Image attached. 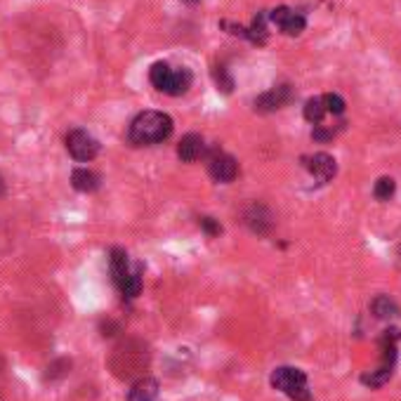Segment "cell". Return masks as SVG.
Here are the masks:
<instances>
[{"label":"cell","instance_id":"obj_23","mask_svg":"<svg viewBox=\"0 0 401 401\" xmlns=\"http://www.w3.org/2000/svg\"><path fill=\"white\" fill-rule=\"evenodd\" d=\"M198 225L205 229V234H208V236H217V234L222 232V227L217 225V222L213 220V217H200V222H198Z\"/></svg>","mask_w":401,"mask_h":401},{"label":"cell","instance_id":"obj_25","mask_svg":"<svg viewBox=\"0 0 401 401\" xmlns=\"http://www.w3.org/2000/svg\"><path fill=\"white\" fill-rule=\"evenodd\" d=\"M0 369H3V359H0Z\"/></svg>","mask_w":401,"mask_h":401},{"label":"cell","instance_id":"obj_4","mask_svg":"<svg viewBox=\"0 0 401 401\" xmlns=\"http://www.w3.org/2000/svg\"><path fill=\"white\" fill-rule=\"evenodd\" d=\"M269 380H272L274 389H279L281 394H286V397H290L293 401H312L307 389V375L300 369L281 366V369L274 371Z\"/></svg>","mask_w":401,"mask_h":401},{"label":"cell","instance_id":"obj_3","mask_svg":"<svg viewBox=\"0 0 401 401\" xmlns=\"http://www.w3.org/2000/svg\"><path fill=\"white\" fill-rule=\"evenodd\" d=\"M149 80L160 93L180 97L192 88V71L189 68H173L165 62H156L149 68Z\"/></svg>","mask_w":401,"mask_h":401},{"label":"cell","instance_id":"obj_1","mask_svg":"<svg viewBox=\"0 0 401 401\" xmlns=\"http://www.w3.org/2000/svg\"><path fill=\"white\" fill-rule=\"evenodd\" d=\"M149 361H151V354H149V347L142 340H123L120 345L113 347L111 359H109V366H111L113 375L120 377V380H140L144 377Z\"/></svg>","mask_w":401,"mask_h":401},{"label":"cell","instance_id":"obj_22","mask_svg":"<svg viewBox=\"0 0 401 401\" xmlns=\"http://www.w3.org/2000/svg\"><path fill=\"white\" fill-rule=\"evenodd\" d=\"M213 76H215V83L220 85L222 93H232L234 80H232V76H229V73H227V68H225V66H215Z\"/></svg>","mask_w":401,"mask_h":401},{"label":"cell","instance_id":"obj_11","mask_svg":"<svg viewBox=\"0 0 401 401\" xmlns=\"http://www.w3.org/2000/svg\"><path fill=\"white\" fill-rule=\"evenodd\" d=\"M158 397V382L153 377H140L133 389L128 392V401H156Z\"/></svg>","mask_w":401,"mask_h":401},{"label":"cell","instance_id":"obj_6","mask_svg":"<svg viewBox=\"0 0 401 401\" xmlns=\"http://www.w3.org/2000/svg\"><path fill=\"white\" fill-rule=\"evenodd\" d=\"M208 173L215 182H222V185H229V182L236 180L239 175V163L234 156L215 149L213 153L208 156Z\"/></svg>","mask_w":401,"mask_h":401},{"label":"cell","instance_id":"obj_10","mask_svg":"<svg viewBox=\"0 0 401 401\" xmlns=\"http://www.w3.org/2000/svg\"><path fill=\"white\" fill-rule=\"evenodd\" d=\"M203 153H205V142H203V137L196 133L185 135L180 140V144H177V156L185 160V163H194V160H198Z\"/></svg>","mask_w":401,"mask_h":401},{"label":"cell","instance_id":"obj_5","mask_svg":"<svg viewBox=\"0 0 401 401\" xmlns=\"http://www.w3.org/2000/svg\"><path fill=\"white\" fill-rule=\"evenodd\" d=\"M66 149L78 163H88V160H93L100 153V142L88 130L76 128L66 135Z\"/></svg>","mask_w":401,"mask_h":401},{"label":"cell","instance_id":"obj_7","mask_svg":"<svg viewBox=\"0 0 401 401\" xmlns=\"http://www.w3.org/2000/svg\"><path fill=\"white\" fill-rule=\"evenodd\" d=\"M269 21L277 24L281 31L286 33V36H300V33L305 31V26H307L305 17H302L300 12H295V10H290V8L272 10V12H269Z\"/></svg>","mask_w":401,"mask_h":401},{"label":"cell","instance_id":"obj_12","mask_svg":"<svg viewBox=\"0 0 401 401\" xmlns=\"http://www.w3.org/2000/svg\"><path fill=\"white\" fill-rule=\"evenodd\" d=\"M111 277H113V283L120 286L125 279L130 277V260H128V255H125V250H120V248H113L111 250Z\"/></svg>","mask_w":401,"mask_h":401},{"label":"cell","instance_id":"obj_16","mask_svg":"<svg viewBox=\"0 0 401 401\" xmlns=\"http://www.w3.org/2000/svg\"><path fill=\"white\" fill-rule=\"evenodd\" d=\"M267 19H269V15L262 12L253 19L250 28H245V38H248L250 43H257V45L267 43Z\"/></svg>","mask_w":401,"mask_h":401},{"label":"cell","instance_id":"obj_15","mask_svg":"<svg viewBox=\"0 0 401 401\" xmlns=\"http://www.w3.org/2000/svg\"><path fill=\"white\" fill-rule=\"evenodd\" d=\"M371 309H373V314L377 319H397L399 317V305L394 300H389L387 295H377L373 300V305H371Z\"/></svg>","mask_w":401,"mask_h":401},{"label":"cell","instance_id":"obj_21","mask_svg":"<svg viewBox=\"0 0 401 401\" xmlns=\"http://www.w3.org/2000/svg\"><path fill=\"white\" fill-rule=\"evenodd\" d=\"M324 104H326V111L333 113V116H340L345 111V100L340 95H324Z\"/></svg>","mask_w":401,"mask_h":401},{"label":"cell","instance_id":"obj_2","mask_svg":"<svg viewBox=\"0 0 401 401\" xmlns=\"http://www.w3.org/2000/svg\"><path fill=\"white\" fill-rule=\"evenodd\" d=\"M173 135V118L163 111H142L133 123H130L128 137L137 147H149L165 142Z\"/></svg>","mask_w":401,"mask_h":401},{"label":"cell","instance_id":"obj_13","mask_svg":"<svg viewBox=\"0 0 401 401\" xmlns=\"http://www.w3.org/2000/svg\"><path fill=\"white\" fill-rule=\"evenodd\" d=\"M71 185L76 192H83V194H90L100 187V177H97L93 170L88 168H76L71 173Z\"/></svg>","mask_w":401,"mask_h":401},{"label":"cell","instance_id":"obj_9","mask_svg":"<svg viewBox=\"0 0 401 401\" xmlns=\"http://www.w3.org/2000/svg\"><path fill=\"white\" fill-rule=\"evenodd\" d=\"M290 97H293V93H290L288 85H277V88H272L269 93L257 97V100H255V111H260V113L279 111L281 106L288 104Z\"/></svg>","mask_w":401,"mask_h":401},{"label":"cell","instance_id":"obj_19","mask_svg":"<svg viewBox=\"0 0 401 401\" xmlns=\"http://www.w3.org/2000/svg\"><path fill=\"white\" fill-rule=\"evenodd\" d=\"M118 290L125 297H137V295H140L142 293V277H140V272H130V277L118 286Z\"/></svg>","mask_w":401,"mask_h":401},{"label":"cell","instance_id":"obj_14","mask_svg":"<svg viewBox=\"0 0 401 401\" xmlns=\"http://www.w3.org/2000/svg\"><path fill=\"white\" fill-rule=\"evenodd\" d=\"M245 222H248V227L257 234H265L267 229L272 227V217H269L267 208H262V205H253V208L245 213Z\"/></svg>","mask_w":401,"mask_h":401},{"label":"cell","instance_id":"obj_18","mask_svg":"<svg viewBox=\"0 0 401 401\" xmlns=\"http://www.w3.org/2000/svg\"><path fill=\"white\" fill-rule=\"evenodd\" d=\"M326 104H324V97H312V100H307V104H305V118L309 120V123H321L326 116Z\"/></svg>","mask_w":401,"mask_h":401},{"label":"cell","instance_id":"obj_8","mask_svg":"<svg viewBox=\"0 0 401 401\" xmlns=\"http://www.w3.org/2000/svg\"><path fill=\"white\" fill-rule=\"evenodd\" d=\"M305 168L309 170V175H312L314 180L321 182V185L330 182L337 173V163L330 153H314V156L305 158Z\"/></svg>","mask_w":401,"mask_h":401},{"label":"cell","instance_id":"obj_26","mask_svg":"<svg viewBox=\"0 0 401 401\" xmlns=\"http://www.w3.org/2000/svg\"><path fill=\"white\" fill-rule=\"evenodd\" d=\"M399 257H401V245H399Z\"/></svg>","mask_w":401,"mask_h":401},{"label":"cell","instance_id":"obj_20","mask_svg":"<svg viewBox=\"0 0 401 401\" xmlns=\"http://www.w3.org/2000/svg\"><path fill=\"white\" fill-rule=\"evenodd\" d=\"M394 189H397V185H394L392 177H380V180L375 182L373 194H375L377 200H389L394 196Z\"/></svg>","mask_w":401,"mask_h":401},{"label":"cell","instance_id":"obj_17","mask_svg":"<svg viewBox=\"0 0 401 401\" xmlns=\"http://www.w3.org/2000/svg\"><path fill=\"white\" fill-rule=\"evenodd\" d=\"M392 371H394V366L380 364L375 371L361 375V382H364V385H369V387H382L389 380V377H392Z\"/></svg>","mask_w":401,"mask_h":401},{"label":"cell","instance_id":"obj_24","mask_svg":"<svg viewBox=\"0 0 401 401\" xmlns=\"http://www.w3.org/2000/svg\"><path fill=\"white\" fill-rule=\"evenodd\" d=\"M187 3H198V0H187Z\"/></svg>","mask_w":401,"mask_h":401}]
</instances>
